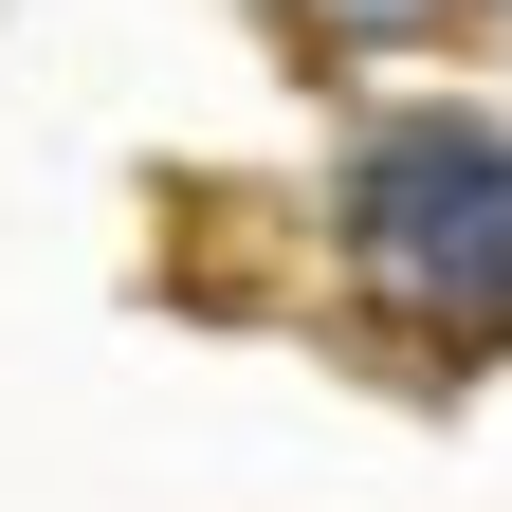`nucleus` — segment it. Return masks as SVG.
Wrapping results in <instances>:
<instances>
[{"instance_id": "obj_1", "label": "nucleus", "mask_w": 512, "mask_h": 512, "mask_svg": "<svg viewBox=\"0 0 512 512\" xmlns=\"http://www.w3.org/2000/svg\"><path fill=\"white\" fill-rule=\"evenodd\" d=\"M348 256H366V293L403 311L439 366H458V348H512V147H494L476 110L366 128V165H348Z\"/></svg>"}, {"instance_id": "obj_2", "label": "nucleus", "mask_w": 512, "mask_h": 512, "mask_svg": "<svg viewBox=\"0 0 512 512\" xmlns=\"http://www.w3.org/2000/svg\"><path fill=\"white\" fill-rule=\"evenodd\" d=\"M311 37H403V19H439V0H293Z\"/></svg>"}]
</instances>
